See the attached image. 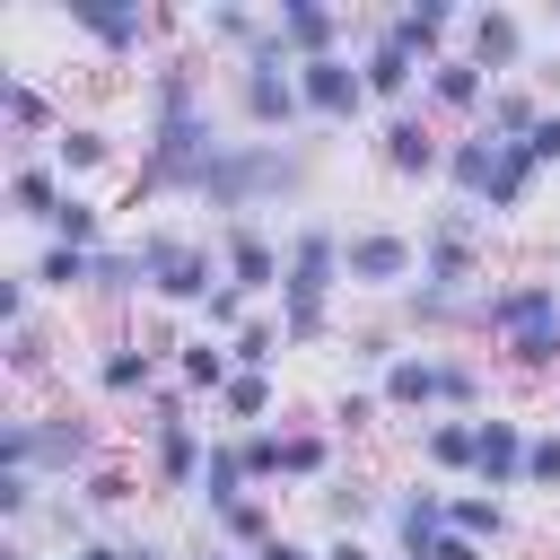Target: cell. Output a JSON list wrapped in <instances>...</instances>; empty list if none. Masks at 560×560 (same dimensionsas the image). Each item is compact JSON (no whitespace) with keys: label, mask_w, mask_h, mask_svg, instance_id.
Instances as JSON below:
<instances>
[{"label":"cell","mask_w":560,"mask_h":560,"mask_svg":"<svg viewBox=\"0 0 560 560\" xmlns=\"http://www.w3.org/2000/svg\"><path fill=\"white\" fill-rule=\"evenodd\" d=\"M298 184H306V149H280V140H228V149L192 175V192H201L210 210H254V201L298 192Z\"/></svg>","instance_id":"6da1fadb"},{"label":"cell","mask_w":560,"mask_h":560,"mask_svg":"<svg viewBox=\"0 0 560 560\" xmlns=\"http://www.w3.org/2000/svg\"><path fill=\"white\" fill-rule=\"evenodd\" d=\"M332 289H341V236H332L324 219H306V228L289 236V271H280V332H289V341H315Z\"/></svg>","instance_id":"7a4b0ae2"},{"label":"cell","mask_w":560,"mask_h":560,"mask_svg":"<svg viewBox=\"0 0 560 560\" xmlns=\"http://www.w3.org/2000/svg\"><path fill=\"white\" fill-rule=\"evenodd\" d=\"M96 455V429L79 411H44V420H9L0 429V464L9 472H79Z\"/></svg>","instance_id":"3957f363"},{"label":"cell","mask_w":560,"mask_h":560,"mask_svg":"<svg viewBox=\"0 0 560 560\" xmlns=\"http://www.w3.org/2000/svg\"><path fill=\"white\" fill-rule=\"evenodd\" d=\"M236 114H245L254 131H289V122L306 114V96H298V61H289V52H254V61H236Z\"/></svg>","instance_id":"277c9868"},{"label":"cell","mask_w":560,"mask_h":560,"mask_svg":"<svg viewBox=\"0 0 560 560\" xmlns=\"http://www.w3.org/2000/svg\"><path fill=\"white\" fill-rule=\"evenodd\" d=\"M411 271H420V245H411L402 228H350V236H341V289H376V298H385V289H402Z\"/></svg>","instance_id":"5b68a950"},{"label":"cell","mask_w":560,"mask_h":560,"mask_svg":"<svg viewBox=\"0 0 560 560\" xmlns=\"http://www.w3.org/2000/svg\"><path fill=\"white\" fill-rule=\"evenodd\" d=\"M140 262H149V289L166 306H210V280H228L210 262V245H192V236H140Z\"/></svg>","instance_id":"8992f818"},{"label":"cell","mask_w":560,"mask_h":560,"mask_svg":"<svg viewBox=\"0 0 560 560\" xmlns=\"http://www.w3.org/2000/svg\"><path fill=\"white\" fill-rule=\"evenodd\" d=\"M481 324H490L499 341L551 332V324H560V289H551V280H516V289H490V298H481Z\"/></svg>","instance_id":"52a82bcc"},{"label":"cell","mask_w":560,"mask_h":560,"mask_svg":"<svg viewBox=\"0 0 560 560\" xmlns=\"http://www.w3.org/2000/svg\"><path fill=\"white\" fill-rule=\"evenodd\" d=\"M298 96H306V114L315 122H350L359 105H368V79H359V61H298Z\"/></svg>","instance_id":"ba28073f"},{"label":"cell","mask_w":560,"mask_h":560,"mask_svg":"<svg viewBox=\"0 0 560 560\" xmlns=\"http://www.w3.org/2000/svg\"><path fill=\"white\" fill-rule=\"evenodd\" d=\"M472 280H481V271H472V219H446V228H438V236L420 245V289L455 306V298H464Z\"/></svg>","instance_id":"9c48e42d"},{"label":"cell","mask_w":560,"mask_h":560,"mask_svg":"<svg viewBox=\"0 0 560 560\" xmlns=\"http://www.w3.org/2000/svg\"><path fill=\"white\" fill-rule=\"evenodd\" d=\"M219 271H228V289H245V298H262V289H280V271H289V254L262 236V228H228V254H219Z\"/></svg>","instance_id":"30bf717a"},{"label":"cell","mask_w":560,"mask_h":560,"mask_svg":"<svg viewBox=\"0 0 560 560\" xmlns=\"http://www.w3.org/2000/svg\"><path fill=\"white\" fill-rule=\"evenodd\" d=\"M271 26H280V52H289V61H332V44H341L350 18H341V9H315V0H280Z\"/></svg>","instance_id":"8fae6325"},{"label":"cell","mask_w":560,"mask_h":560,"mask_svg":"<svg viewBox=\"0 0 560 560\" xmlns=\"http://www.w3.org/2000/svg\"><path fill=\"white\" fill-rule=\"evenodd\" d=\"M525 446H534V438H525V420L490 411V420H481V455H472V481H481V490H516V481H525Z\"/></svg>","instance_id":"7c38bea8"},{"label":"cell","mask_w":560,"mask_h":560,"mask_svg":"<svg viewBox=\"0 0 560 560\" xmlns=\"http://www.w3.org/2000/svg\"><path fill=\"white\" fill-rule=\"evenodd\" d=\"M385 516H394V542H402V560H429V542L446 534V499L420 481V490H394L385 499Z\"/></svg>","instance_id":"4fadbf2b"},{"label":"cell","mask_w":560,"mask_h":560,"mask_svg":"<svg viewBox=\"0 0 560 560\" xmlns=\"http://www.w3.org/2000/svg\"><path fill=\"white\" fill-rule=\"evenodd\" d=\"M464 26H472V61H481L490 79H499V70H525V18H516V9H472Z\"/></svg>","instance_id":"5bb4252c"},{"label":"cell","mask_w":560,"mask_h":560,"mask_svg":"<svg viewBox=\"0 0 560 560\" xmlns=\"http://www.w3.org/2000/svg\"><path fill=\"white\" fill-rule=\"evenodd\" d=\"M429 105H438V114H472V105H490V70H481L472 52H438V61H429Z\"/></svg>","instance_id":"9a60e30c"},{"label":"cell","mask_w":560,"mask_h":560,"mask_svg":"<svg viewBox=\"0 0 560 560\" xmlns=\"http://www.w3.org/2000/svg\"><path fill=\"white\" fill-rule=\"evenodd\" d=\"M420 70H429V61H420V52H402V44H394V35L376 26V44H368V61H359V79H368V96H376V105H402Z\"/></svg>","instance_id":"2e32d148"},{"label":"cell","mask_w":560,"mask_h":560,"mask_svg":"<svg viewBox=\"0 0 560 560\" xmlns=\"http://www.w3.org/2000/svg\"><path fill=\"white\" fill-rule=\"evenodd\" d=\"M376 158H385L394 175H438V166H446L438 131H429L420 114H394V122H385V140H376Z\"/></svg>","instance_id":"e0dca14e"},{"label":"cell","mask_w":560,"mask_h":560,"mask_svg":"<svg viewBox=\"0 0 560 560\" xmlns=\"http://www.w3.org/2000/svg\"><path fill=\"white\" fill-rule=\"evenodd\" d=\"M70 26H79V35H96L105 52H140L158 18H149V9H96V0H70Z\"/></svg>","instance_id":"ac0fdd59"},{"label":"cell","mask_w":560,"mask_h":560,"mask_svg":"<svg viewBox=\"0 0 560 560\" xmlns=\"http://www.w3.org/2000/svg\"><path fill=\"white\" fill-rule=\"evenodd\" d=\"M376 402H394V411H429V402H438V359H429V350H394Z\"/></svg>","instance_id":"d6986e66"},{"label":"cell","mask_w":560,"mask_h":560,"mask_svg":"<svg viewBox=\"0 0 560 560\" xmlns=\"http://www.w3.org/2000/svg\"><path fill=\"white\" fill-rule=\"evenodd\" d=\"M201 464H210L201 429L192 420H158V481L166 490H201Z\"/></svg>","instance_id":"ffe728a7"},{"label":"cell","mask_w":560,"mask_h":560,"mask_svg":"<svg viewBox=\"0 0 560 560\" xmlns=\"http://www.w3.org/2000/svg\"><path fill=\"white\" fill-rule=\"evenodd\" d=\"M490 166H499V131H464V140H446V184L455 192H490Z\"/></svg>","instance_id":"44dd1931"},{"label":"cell","mask_w":560,"mask_h":560,"mask_svg":"<svg viewBox=\"0 0 560 560\" xmlns=\"http://www.w3.org/2000/svg\"><path fill=\"white\" fill-rule=\"evenodd\" d=\"M245 481H254V472H245V455H236V446H210V464H201V490H192V499H201L210 516H228L236 499H254Z\"/></svg>","instance_id":"7402d4cb"},{"label":"cell","mask_w":560,"mask_h":560,"mask_svg":"<svg viewBox=\"0 0 560 560\" xmlns=\"http://www.w3.org/2000/svg\"><path fill=\"white\" fill-rule=\"evenodd\" d=\"M446 534H464V542H499V534H508L499 490H455V499H446Z\"/></svg>","instance_id":"603a6c76"},{"label":"cell","mask_w":560,"mask_h":560,"mask_svg":"<svg viewBox=\"0 0 560 560\" xmlns=\"http://www.w3.org/2000/svg\"><path fill=\"white\" fill-rule=\"evenodd\" d=\"M455 26V9L446 0H420V9H402V18H385V35L402 44V52H420V61H438V35Z\"/></svg>","instance_id":"cb8c5ba5"},{"label":"cell","mask_w":560,"mask_h":560,"mask_svg":"<svg viewBox=\"0 0 560 560\" xmlns=\"http://www.w3.org/2000/svg\"><path fill=\"white\" fill-rule=\"evenodd\" d=\"M44 228H52V245H79V254H105V210H96L88 192H61V210H52Z\"/></svg>","instance_id":"d4e9b609"},{"label":"cell","mask_w":560,"mask_h":560,"mask_svg":"<svg viewBox=\"0 0 560 560\" xmlns=\"http://www.w3.org/2000/svg\"><path fill=\"white\" fill-rule=\"evenodd\" d=\"M61 192H70V184H52V166H35V158L9 166V210H18V219H52Z\"/></svg>","instance_id":"484cf974"},{"label":"cell","mask_w":560,"mask_h":560,"mask_svg":"<svg viewBox=\"0 0 560 560\" xmlns=\"http://www.w3.org/2000/svg\"><path fill=\"white\" fill-rule=\"evenodd\" d=\"M420 455H429L438 472H472V455H481V420H438V429L420 438Z\"/></svg>","instance_id":"4316f807"},{"label":"cell","mask_w":560,"mask_h":560,"mask_svg":"<svg viewBox=\"0 0 560 560\" xmlns=\"http://www.w3.org/2000/svg\"><path fill=\"white\" fill-rule=\"evenodd\" d=\"M105 158H114V140H105L96 122H61V140H52V166H61V175H96Z\"/></svg>","instance_id":"83f0119b"},{"label":"cell","mask_w":560,"mask_h":560,"mask_svg":"<svg viewBox=\"0 0 560 560\" xmlns=\"http://www.w3.org/2000/svg\"><path fill=\"white\" fill-rule=\"evenodd\" d=\"M35 289H96V254H79V245H44Z\"/></svg>","instance_id":"f1b7e54d"},{"label":"cell","mask_w":560,"mask_h":560,"mask_svg":"<svg viewBox=\"0 0 560 560\" xmlns=\"http://www.w3.org/2000/svg\"><path fill=\"white\" fill-rule=\"evenodd\" d=\"M149 376H158V368H149V350H140V341H114V350L96 359V385H105V394H140Z\"/></svg>","instance_id":"f546056e"},{"label":"cell","mask_w":560,"mask_h":560,"mask_svg":"<svg viewBox=\"0 0 560 560\" xmlns=\"http://www.w3.org/2000/svg\"><path fill=\"white\" fill-rule=\"evenodd\" d=\"M0 114H9V131H52L61 140V122H52V105L26 88V79H0Z\"/></svg>","instance_id":"4dcf8cb0"},{"label":"cell","mask_w":560,"mask_h":560,"mask_svg":"<svg viewBox=\"0 0 560 560\" xmlns=\"http://www.w3.org/2000/svg\"><path fill=\"white\" fill-rule=\"evenodd\" d=\"M534 122H542V105L525 88H490V131L499 140H534Z\"/></svg>","instance_id":"1f68e13d"},{"label":"cell","mask_w":560,"mask_h":560,"mask_svg":"<svg viewBox=\"0 0 560 560\" xmlns=\"http://www.w3.org/2000/svg\"><path fill=\"white\" fill-rule=\"evenodd\" d=\"M184 385H201V394H228V376H236V359L219 350V341H184Z\"/></svg>","instance_id":"d6a6232c"},{"label":"cell","mask_w":560,"mask_h":560,"mask_svg":"<svg viewBox=\"0 0 560 560\" xmlns=\"http://www.w3.org/2000/svg\"><path fill=\"white\" fill-rule=\"evenodd\" d=\"M219 534H228V542H245V551H262V542L280 534V516H271V499H236V508L219 516Z\"/></svg>","instance_id":"836d02e7"},{"label":"cell","mask_w":560,"mask_h":560,"mask_svg":"<svg viewBox=\"0 0 560 560\" xmlns=\"http://www.w3.org/2000/svg\"><path fill=\"white\" fill-rule=\"evenodd\" d=\"M219 402H228V420H262V411H271V376H262V368H236Z\"/></svg>","instance_id":"e575fe53"},{"label":"cell","mask_w":560,"mask_h":560,"mask_svg":"<svg viewBox=\"0 0 560 560\" xmlns=\"http://www.w3.org/2000/svg\"><path fill=\"white\" fill-rule=\"evenodd\" d=\"M324 464H332V446H324L315 429H289V438H280V472H289V481H315Z\"/></svg>","instance_id":"d590c367"},{"label":"cell","mask_w":560,"mask_h":560,"mask_svg":"<svg viewBox=\"0 0 560 560\" xmlns=\"http://www.w3.org/2000/svg\"><path fill=\"white\" fill-rule=\"evenodd\" d=\"M280 341H289V332H280V324H262V315H254V324H245V332H236V341H228V359H236V368H271V359H280Z\"/></svg>","instance_id":"8d00e7d4"},{"label":"cell","mask_w":560,"mask_h":560,"mask_svg":"<svg viewBox=\"0 0 560 560\" xmlns=\"http://www.w3.org/2000/svg\"><path fill=\"white\" fill-rule=\"evenodd\" d=\"M438 402H446V411H472V402H481V368H472V359H438Z\"/></svg>","instance_id":"74e56055"},{"label":"cell","mask_w":560,"mask_h":560,"mask_svg":"<svg viewBox=\"0 0 560 560\" xmlns=\"http://www.w3.org/2000/svg\"><path fill=\"white\" fill-rule=\"evenodd\" d=\"M368 508H376V490H368V481H332V490H324V516H332L341 534H359V516H368Z\"/></svg>","instance_id":"f35d334b"},{"label":"cell","mask_w":560,"mask_h":560,"mask_svg":"<svg viewBox=\"0 0 560 560\" xmlns=\"http://www.w3.org/2000/svg\"><path fill=\"white\" fill-rule=\"evenodd\" d=\"M201 324H210V332H245V324H254V315H245V289H228V280H219V289H210V306H201Z\"/></svg>","instance_id":"ab89813d"},{"label":"cell","mask_w":560,"mask_h":560,"mask_svg":"<svg viewBox=\"0 0 560 560\" xmlns=\"http://www.w3.org/2000/svg\"><path fill=\"white\" fill-rule=\"evenodd\" d=\"M525 481H534V490H560V429H542V438L525 446Z\"/></svg>","instance_id":"60d3db41"},{"label":"cell","mask_w":560,"mask_h":560,"mask_svg":"<svg viewBox=\"0 0 560 560\" xmlns=\"http://www.w3.org/2000/svg\"><path fill=\"white\" fill-rule=\"evenodd\" d=\"M236 455H245V472H254V481H271V472H280V438H271V429L236 438Z\"/></svg>","instance_id":"b9f144b4"},{"label":"cell","mask_w":560,"mask_h":560,"mask_svg":"<svg viewBox=\"0 0 560 560\" xmlns=\"http://www.w3.org/2000/svg\"><path fill=\"white\" fill-rule=\"evenodd\" d=\"M79 490H88V508H122V499H131V472H114V464H96V472H88Z\"/></svg>","instance_id":"7bdbcfd3"},{"label":"cell","mask_w":560,"mask_h":560,"mask_svg":"<svg viewBox=\"0 0 560 560\" xmlns=\"http://www.w3.org/2000/svg\"><path fill=\"white\" fill-rule=\"evenodd\" d=\"M0 516H9V525L35 516V472H0Z\"/></svg>","instance_id":"ee69618b"},{"label":"cell","mask_w":560,"mask_h":560,"mask_svg":"<svg viewBox=\"0 0 560 560\" xmlns=\"http://www.w3.org/2000/svg\"><path fill=\"white\" fill-rule=\"evenodd\" d=\"M508 359H516V368H560V324H551V332H525V341H508Z\"/></svg>","instance_id":"f6af8a7d"},{"label":"cell","mask_w":560,"mask_h":560,"mask_svg":"<svg viewBox=\"0 0 560 560\" xmlns=\"http://www.w3.org/2000/svg\"><path fill=\"white\" fill-rule=\"evenodd\" d=\"M26 298H35V271H9V280H0V324H9V332L26 324Z\"/></svg>","instance_id":"bcb514c9"},{"label":"cell","mask_w":560,"mask_h":560,"mask_svg":"<svg viewBox=\"0 0 560 560\" xmlns=\"http://www.w3.org/2000/svg\"><path fill=\"white\" fill-rule=\"evenodd\" d=\"M525 149H534V166H560V114H542V122H534V140H525Z\"/></svg>","instance_id":"7dc6e473"},{"label":"cell","mask_w":560,"mask_h":560,"mask_svg":"<svg viewBox=\"0 0 560 560\" xmlns=\"http://www.w3.org/2000/svg\"><path fill=\"white\" fill-rule=\"evenodd\" d=\"M9 359H18V368H44V332L18 324V332H9Z\"/></svg>","instance_id":"c3c4849f"},{"label":"cell","mask_w":560,"mask_h":560,"mask_svg":"<svg viewBox=\"0 0 560 560\" xmlns=\"http://www.w3.org/2000/svg\"><path fill=\"white\" fill-rule=\"evenodd\" d=\"M332 420H341V429H368V420H376V394H341Z\"/></svg>","instance_id":"681fc988"},{"label":"cell","mask_w":560,"mask_h":560,"mask_svg":"<svg viewBox=\"0 0 560 560\" xmlns=\"http://www.w3.org/2000/svg\"><path fill=\"white\" fill-rule=\"evenodd\" d=\"M429 560H490V542H464V534H438Z\"/></svg>","instance_id":"f907efd6"},{"label":"cell","mask_w":560,"mask_h":560,"mask_svg":"<svg viewBox=\"0 0 560 560\" xmlns=\"http://www.w3.org/2000/svg\"><path fill=\"white\" fill-rule=\"evenodd\" d=\"M254 560H324V551H306V542H298V534H271V542H262V551H254Z\"/></svg>","instance_id":"816d5d0a"},{"label":"cell","mask_w":560,"mask_h":560,"mask_svg":"<svg viewBox=\"0 0 560 560\" xmlns=\"http://www.w3.org/2000/svg\"><path fill=\"white\" fill-rule=\"evenodd\" d=\"M324 560H376V551H368L359 534H332V542H324Z\"/></svg>","instance_id":"f5cc1de1"},{"label":"cell","mask_w":560,"mask_h":560,"mask_svg":"<svg viewBox=\"0 0 560 560\" xmlns=\"http://www.w3.org/2000/svg\"><path fill=\"white\" fill-rule=\"evenodd\" d=\"M122 551H131V560H175L166 542H122Z\"/></svg>","instance_id":"db71d44e"},{"label":"cell","mask_w":560,"mask_h":560,"mask_svg":"<svg viewBox=\"0 0 560 560\" xmlns=\"http://www.w3.org/2000/svg\"><path fill=\"white\" fill-rule=\"evenodd\" d=\"M79 560H131V551H114V542H79Z\"/></svg>","instance_id":"11a10c76"},{"label":"cell","mask_w":560,"mask_h":560,"mask_svg":"<svg viewBox=\"0 0 560 560\" xmlns=\"http://www.w3.org/2000/svg\"><path fill=\"white\" fill-rule=\"evenodd\" d=\"M192 560H236V551H228V542H201V551H192Z\"/></svg>","instance_id":"9f6ffc18"},{"label":"cell","mask_w":560,"mask_h":560,"mask_svg":"<svg viewBox=\"0 0 560 560\" xmlns=\"http://www.w3.org/2000/svg\"><path fill=\"white\" fill-rule=\"evenodd\" d=\"M551 26H560V9H551Z\"/></svg>","instance_id":"6f0895ef"}]
</instances>
